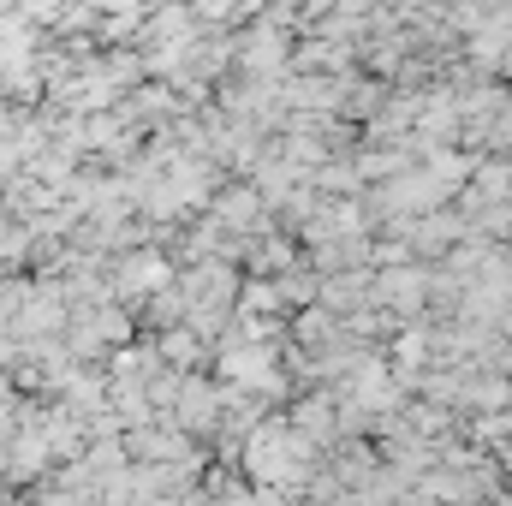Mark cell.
<instances>
[{"label": "cell", "instance_id": "6da1fadb", "mask_svg": "<svg viewBox=\"0 0 512 506\" xmlns=\"http://www.w3.org/2000/svg\"><path fill=\"white\" fill-rule=\"evenodd\" d=\"M417 286H423L417 274H382V298H387V304H399V310H411V304L423 298Z\"/></svg>", "mask_w": 512, "mask_h": 506}, {"label": "cell", "instance_id": "7a4b0ae2", "mask_svg": "<svg viewBox=\"0 0 512 506\" xmlns=\"http://www.w3.org/2000/svg\"><path fill=\"white\" fill-rule=\"evenodd\" d=\"M245 304H251V310H274V304H280V292H274V286H251V292H245Z\"/></svg>", "mask_w": 512, "mask_h": 506}]
</instances>
